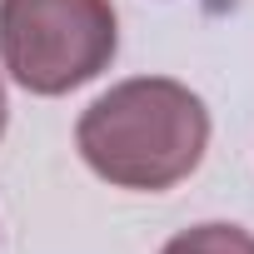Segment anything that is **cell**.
Listing matches in <instances>:
<instances>
[{
  "label": "cell",
  "mask_w": 254,
  "mask_h": 254,
  "mask_svg": "<svg viewBox=\"0 0 254 254\" xmlns=\"http://www.w3.org/2000/svg\"><path fill=\"white\" fill-rule=\"evenodd\" d=\"M75 145L105 185L160 194L199 170L209 150V110L190 85L165 75L120 80L80 115Z\"/></svg>",
  "instance_id": "6da1fadb"
},
{
  "label": "cell",
  "mask_w": 254,
  "mask_h": 254,
  "mask_svg": "<svg viewBox=\"0 0 254 254\" xmlns=\"http://www.w3.org/2000/svg\"><path fill=\"white\" fill-rule=\"evenodd\" d=\"M120 45L110 0H0V60L30 95H70L110 70Z\"/></svg>",
  "instance_id": "7a4b0ae2"
},
{
  "label": "cell",
  "mask_w": 254,
  "mask_h": 254,
  "mask_svg": "<svg viewBox=\"0 0 254 254\" xmlns=\"http://www.w3.org/2000/svg\"><path fill=\"white\" fill-rule=\"evenodd\" d=\"M160 254H254V234L239 224H194L175 234Z\"/></svg>",
  "instance_id": "3957f363"
},
{
  "label": "cell",
  "mask_w": 254,
  "mask_h": 254,
  "mask_svg": "<svg viewBox=\"0 0 254 254\" xmlns=\"http://www.w3.org/2000/svg\"><path fill=\"white\" fill-rule=\"evenodd\" d=\"M5 110L10 105H5V85H0V135H5Z\"/></svg>",
  "instance_id": "277c9868"
}]
</instances>
